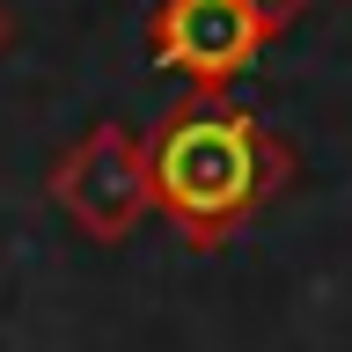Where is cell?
Segmentation results:
<instances>
[{"label":"cell","instance_id":"obj_3","mask_svg":"<svg viewBox=\"0 0 352 352\" xmlns=\"http://www.w3.org/2000/svg\"><path fill=\"white\" fill-rule=\"evenodd\" d=\"M264 22L250 0H162L147 15V59L162 74H184L191 88L242 81L264 52Z\"/></svg>","mask_w":352,"mask_h":352},{"label":"cell","instance_id":"obj_4","mask_svg":"<svg viewBox=\"0 0 352 352\" xmlns=\"http://www.w3.org/2000/svg\"><path fill=\"white\" fill-rule=\"evenodd\" d=\"M257 8V22H264V37H279V30H294V22L316 8V0H250Z\"/></svg>","mask_w":352,"mask_h":352},{"label":"cell","instance_id":"obj_1","mask_svg":"<svg viewBox=\"0 0 352 352\" xmlns=\"http://www.w3.org/2000/svg\"><path fill=\"white\" fill-rule=\"evenodd\" d=\"M294 169H301L294 147L264 125L257 110L228 103L220 88H191L147 132L154 213L169 220L191 250L235 242V228H250L294 184Z\"/></svg>","mask_w":352,"mask_h":352},{"label":"cell","instance_id":"obj_2","mask_svg":"<svg viewBox=\"0 0 352 352\" xmlns=\"http://www.w3.org/2000/svg\"><path fill=\"white\" fill-rule=\"evenodd\" d=\"M44 191L74 228H81L96 250H118V242L154 213V176H147V140L125 132L118 118H96V125L74 140V147L52 162Z\"/></svg>","mask_w":352,"mask_h":352},{"label":"cell","instance_id":"obj_5","mask_svg":"<svg viewBox=\"0 0 352 352\" xmlns=\"http://www.w3.org/2000/svg\"><path fill=\"white\" fill-rule=\"evenodd\" d=\"M8 44H15V22H8V8H0V52H8Z\"/></svg>","mask_w":352,"mask_h":352}]
</instances>
